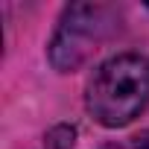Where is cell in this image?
Returning <instances> with one entry per match:
<instances>
[{
	"label": "cell",
	"mask_w": 149,
	"mask_h": 149,
	"mask_svg": "<svg viewBox=\"0 0 149 149\" xmlns=\"http://www.w3.org/2000/svg\"><path fill=\"white\" fill-rule=\"evenodd\" d=\"M132 149H149V132H146V134H140V137L134 140V146H132Z\"/></svg>",
	"instance_id": "277c9868"
},
{
	"label": "cell",
	"mask_w": 149,
	"mask_h": 149,
	"mask_svg": "<svg viewBox=\"0 0 149 149\" xmlns=\"http://www.w3.org/2000/svg\"><path fill=\"white\" fill-rule=\"evenodd\" d=\"M85 105L91 117L108 129L129 126L149 105V58L120 53L102 61L88 82Z\"/></svg>",
	"instance_id": "6da1fadb"
},
{
	"label": "cell",
	"mask_w": 149,
	"mask_h": 149,
	"mask_svg": "<svg viewBox=\"0 0 149 149\" xmlns=\"http://www.w3.org/2000/svg\"><path fill=\"white\" fill-rule=\"evenodd\" d=\"M73 137H76V132L70 126H56L47 134V146L50 149H73Z\"/></svg>",
	"instance_id": "3957f363"
},
{
	"label": "cell",
	"mask_w": 149,
	"mask_h": 149,
	"mask_svg": "<svg viewBox=\"0 0 149 149\" xmlns=\"http://www.w3.org/2000/svg\"><path fill=\"white\" fill-rule=\"evenodd\" d=\"M117 24V12L105 3H73L64 9L53 41H50V61L56 70L70 73L88 61V56L108 38Z\"/></svg>",
	"instance_id": "7a4b0ae2"
}]
</instances>
